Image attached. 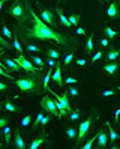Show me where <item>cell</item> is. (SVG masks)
Wrapping results in <instances>:
<instances>
[{"label":"cell","mask_w":120,"mask_h":149,"mask_svg":"<svg viewBox=\"0 0 120 149\" xmlns=\"http://www.w3.org/2000/svg\"><path fill=\"white\" fill-rule=\"evenodd\" d=\"M3 136H5V142H6V145H11V143H12V139H11V128L8 127V125L3 128Z\"/></svg>","instance_id":"cb8c5ba5"},{"label":"cell","mask_w":120,"mask_h":149,"mask_svg":"<svg viewBox=\"0 0 120 149\" xmlns=\"http://www.w3.org/2000/svg\"><path fill=\"white\" fill-rule=\"evenodd\" d=\"M15 60L20 63V66L24 69V71L32 72V74H35V72H36V68L33 66V63H30V62H29V59H26L23 54H18V57H17Z\"/></svg>","instance_id":"ba28073f"},{"label":"cell","mask_w":120,"mask_h":149,"mask_svg":"<svg viewBox=\"0 0 120 149\" xmlns=\"http://www.w3.org/2000/svg\"><path fill=\"white\" fill-rule=\"evenodd\" d=\"M51 78H53V71H51V69H48V72H47V75H45V78H44V83H42V86H44V87H42V91H44V92H47V91L50 89L48 83H50Z\"/></svg>","instance_id":"7402d4cb"},{"label":"cell","mask_w":120,"mask_h":149,"mask_svg":"<svg viewBox=\"0 0 120 149\" xmlns=\"http://www.w3.org/2000/svg\"><path fill=\"white\" fill-rule=\"evenodd\" d=\"M0 44H2V51H0V53H3L6 48H12V45H14V44H9V42H8L5 38H0Z\"/></svg>","instance_id":"4dcf8cb0"},{"label":"cell","mask_w":120,"mask_h":149,"mask_svg":"<svg viewBox=\"0 0 120 149\" xmlns=\"http://www.w3.org/2000/svg\"><path fill=\"white\" fill-rule=\"evenodd\" d=\"M41 18H42V21H45V23L50 24V26H54V24H56V23H54V15H53V12H51L50 9H42Z\"/></svg>","instance_id":"8fae6325"},{"label":"cell","mask_w":120,"mask_h":149,"mask_svg":"<svg viewBox=\"0 0 120 149\" xmlns=\"http://www.w3.org/2000/svg\"><path fill=\"white\" fill-rule=\"evenodd\" d=\"M114 93H116L114 91H105V92H104V93H102V95H104V96H113Z\"/></svg>","instance_id":"f6af8a7d"},{"label":"cell","mask_w":120,"mask_h":149,"mask_svg":"<svg viewBox=\"0 0 120 149\" xmlns=\"http://www.w3.org/2000/svg\"><path fill=\"white\" fill-rule=\"evenodd\" d=\"M3 63H5V66H8L11 69V71H20V69H23L21 66H20V63L17 62V60H14V59H3Z\"/></svg>","instance_id":"4fadbf2b"},{"label":"cell","mask_w":120,"mask_h":149,"mask_svg":"<svg viewBox=\"0 0 120 149\" xmlns=\"http://www.w3.org/2000/svg\"><path fill=\"white\" fill-rule=\"evenodd\" d=\"M44 118H45L44 111H39V113H38V116H36V119L33 120V124H32L33 130H36V128L39 127V125H42V120H44Z\"/></svg>","instance_id":"ffe728a7"},{"label":"cell","mask_w":120,"mask_h":149,"mask_svg":"<svg viewBox=\"0 0 120 149\" xmlns=\"http://www.w3.org/2000/svg\"><path fill=\"white\" fill-rule=\"evenodd\" d=\"M8 14L12 15L14 18L17 20V23L23 21L26 14H27V0H26V2H23V0H14V2H11V6H9V9H8Z\"/></svg>","instance_id":"3957f363"},{"label":"cell","mask_w":120,"mask_h":149,"mask_svg":"<svg viewBox=\"0 0 120 149\" xmlns=\"http://www.w3.org/2000/svg\"><path fill=\"white\" fill-rule=\"evenodd\" d=\"M119 91H120V87H119Z\"/></svg>","instance_id":"681fc988"},{"label":"cell","mask_w":120,"mask_h":149,"mask_svg":"<svg viewBox=\"0 0 120 149\" xmlns=\"http://www.w3.org/2000/svg\"><path fill=\"white\" fill-rule=\"evenodd\" d=\"M95 134H96V148H98V149H105L107 145H108L110 134L107 133L104 128H99Z\"/></svg>","instance_id":"52a82bcc"},{"label":"cell","mask_w":120,"mask_h":149,"mask_svg":"<svg viewBox=\"0 0 120 149\" xmlns=\"http://www.w3.org/2000/svg\"><path fill=\"white\" fill-rule=\"evenodd\" d=\"M80 20H81V17L78 15V14H72V15H69V23L72 24V26H78V23H80Z\"/></svg>","instance_id":"4316f807"},{"label":"cell","mask_w":120,"mask_h":149,"mask_svg":"<svg viewBox=\"0 0 120 149\" xmlns=\"http://www.w3.org/2000/svg\"><path fill=\"white\" fill-rule=\"evenodd\" d=\"M80 116H81L80 110H72V111L69 113V119H71L72 122H77V120L80 119Z\"/></svg>","instance_id":"f1b7e54d"},{"label":"cell","mask_w":120,"mask_h":149,"mask_svg":"<svg viewBox=\"0 0 120 149\" xmlns=\"http://www.w3.org/2000/svg\"><path fill=\"white\" fill-rule=\"evenodd\" d=\"M77 33H78V35H86V29H83V27H77Z\"/></svg>","instance_id":"bcb514c9"},{"label":"cell","mask_w":120,"mask_h":149,"mask_svg":"<svg viewBox=\"0 0 120 149\" xmlns=\"http://www.w3.org/2000/svg\"><path fill=\"white\" fill-rule=\"evenodd\" d=\"M26 50H27L29 53H39L41 51V48L36 47L35 44H27V45H26Z\"/></svg>","instance_id":"f546056e"},{"label":"cell","mask_w":120,"mask_h":149,"mask_svg":"<svg viewBox=\"0 0 120 149\" xmlns=\"http://www.w3.org/2000/svg\"><path fill=\"white\" fill-rule=\"evenodd\" d=\"M41 107L44 111H48L50 115H53V116H60V113H59V109H57V104L53 98H50V96H44V98L41 100Z\"/></svg>","instance_id":"8992f818"},{"label":"cell","mask_w":120,"mask_h":149,"mask_svg":"<svg viewBox=\"0 0 120 149\" xmlns=\"http://www.w3.org/2000/svg\"><path fill=\"white\" fill-rule=\"evenodd\" d=\"M45 140H47V136L45 134H42L41 137H38V139H35V140H33V142L30 143V146H29V149H38L42 143H44L45 142Z\"/></svg>","instance_id":"e0dca14e"},{"label":"cell","mask_w":120,"mask_h":149,"mask_svg":"<svg viewBox=\"0 0 120 149\" xmlns=\"http://www.w3.org/2000/svg\"><path fill=\"white\" fill-rule=\"evenodd\" d=\"M30 122H32V118H30V115L24 116V118L21 119V127H29V125H30Z\"/></svg>","instance_id":"e575fe53"},{"label":"cell","mask_w":120,"mask_h":149,"mask_svg":"<svg viewBox=\"0 0 120 149\" xmlns=\"http://www.w3.org/2000/svg\"><path fill=\"white\" fill-rule=\"evenodd\" d=\"M95 140H96V134H95V136H93L92 139H89V140H87V142H86V143H84V146H81L80 149H92V146H93V142H95Z\"/></svg>","instance_id":"1f68e13d"},{"label":"cell","mask_w":120,"mask_h":149,"mask_svg":"<svg viewBox=\"0 0 120 149\" xmlns=\"http://www.w3.org/2000/svg\"><path fill=\"white\" fill-rule=\"evenodd\" d=\"M110 149H120V146H117V145H114V143H113V145L110 146Z\"/></svg>","instance_id":"c3c4849f"},{"label":"cell","mask_w":120,"mask_h":149,"mask_svg":"<svg viewBox=\"0 0 120 149\" xmlns=\"http://www.w3.org/2000/svg\"><path fill=\"white\" fill-rule=\"evenodd\" d=\"M56 104H57V109H59V113H60V118H63L66 115H69V113L72 111L71 110V106H69V93H68V91H65L62 95H56Z\"/></svg>","instance_id":"5b68a950"},{"label":"cell","mask_w":120,"mask_h":149,"mask_svg":"<svg viewBox=\"0 0 120 149\" xmlns=\"http://www.w3.org/2000/svg\"><path fill=\"white\" fill-rule=\"evenodd\" d=\"M14 148L15 149H29L26 146V142L20 133V130H15V136H14Z\"/></svg>","instance_id":"9c48e42d"},{"label":"cell","mask_w":120,"mask_h":149,"mask_svg":"<svg viewBox=\"0 0 120 149\" xmlns=\"http://www.w3.org/2000/svg\"><path fill=\"white\" fill-rule=\"evenodd\" d=\"M15 36L18 39H24V41H30V39L54 41L59 45L69 48V50H74L77 45L74 38L68 36L65 33H60L54 30L53 27H48V24L45 21H42V18H39L35 14L30 3H27V14H26L24 20L18 21L15 26Z\"/></svg>","instance_id":"6da1fadb"},{"label":"cell","mask_w":120,"mask_h":149,"mask_svg":"<svg viewBox=\"0 0 120 149\" xmlns=\"http://www.w3.org/2000/svg\"><path fill=\"white\" fill-rule=\"evenodd\" d=\"M95 119H98V113H96V110L93 109L92 110V115L86 119V120H83L81 124H80V127H78V137H77V143H81L83 140L87 137V133H89V130H90V127L93 125V120Z\"/></svg>","instance_id":"277c9868"},{"label":"cell","mask_w":120,"mask_h":149,"mask_svg":"<svg viewBox=\"0 0 120 149\" xmlns=\"http://www.w3.org/2000/svg\"><path fill=\"white\" fill-rule=\"evenodd\" d=\"M2 30H3V35L6 38H9V39H12V32L9 30V27H8L6 24H3V27H2Z\"/></svg>","instance_id":"836d02e7"},{"label":"cell","mask_w":120,"mask_h":149,"mask_svg":"<svg viewBox=\"0 0 120 149\" xmlns=\"http://www.w3.org/2000/svg\"><path fill=\"white\" fill-rule=\"evenodd\" d=\"M119 8H120V2L119 0H116V2H113L110 6H108V9H107V15L110 17V18H116V17L120 15V11H119Z\"/></svg>","instance_id":"30bf717a"},{"label":"cell","mask_w":120,"mask_h":149,"mask_svg":"<svg viewBox=\"0 0 120 149\" xmlns=\"http://www.w3.org/2000/svg\"><path fill=\"white\" fill-rule=\"evenodd\" d=\"M86 53L87 54L93 53V33H90L87 41H86Z\"/></svg>","instance_id":"44dd1931"},{"label":"cell","mask_w":120,"mask_h":149,"mask_svg":"<svg viewBox=\"0 0 120 149\" xmlns=\"http://www.w3.org/2000/svg\"><path fill=\"white\" fill-rule=\"evenodd\" d=\"M72 60H74V51H72V53H68V54L65 56V62H63V66H69Z\"/></svg>","instance_id":"d6a6232c"},{"label":"cell","mask_w":120,"mask_h":149,"mask_svg":"<svg viewBox=\"0 0 120 149\" xmlns=\"http://www.w3.org/2000/svg\"><path fill=\"white\" fill-rule=\"evenodd\" d=\"M53 80L57 86H62L63 84V78H62V66L60 63H57L54 66V72H53Z\"/></svg>","instance_id":"7c38bea8"},{"label":"cell","mask_w":120,"mask_h":149,"mask_svg":"<svg viewBox=\"0 0 120 149\" xmlns=\"http://www.w3.org/2000/svg\"><path fill=\"white\" fill-rule=\"evenodd\" d=\"M107 125H108V134H110V142H111V145H113L116 140H119L120 139V136L116 133V131L113 130V127L110 125V122H107Z\"/></svg>","instance_id":"ac0fdd59"},{"label":"cell","mask_w":120,"mask_h":149,"mask_svg":"<svg viewBox=\"0 0 120 149\" xmlns=\"http://www.w3.org/2000/svg\"><path fill=\"white\" fill-rule=\"evenodd\" d=\"M3 109L6 111H9V113H18L20 111V109L17 107V106H14L9 100H3Z\"/></svg>","instance_id":"9a60e30c"},{"label":"cell","mask_w":120,"mask_h":149,"mask_svg":"<svg viewBox=\"0 0 120 149\" xmlns=\"http://www.w3.org/2000/svg\"><path fill=\"white\" fill-rule=\"evenodd\" d=\"M45 53H47V56H48V57L56 59V60L60 57V53H59L57 50H54V48H47V50H45Z\"/></svg>","instance_id":"484cf974"},{"label":"cell","mask_w":120,"mask_h":149,"mask_svg":"<svg viewBox=\"0 0 120 149\" xmlns=\"http://www.w3.org/2000/svg\"><path fill=\"white\" fill-rule=\"evenodd\" d=\"M32 62L33 63H35V65H38V66H42V65H44V62H42V59L39 57V56H32Z\"/></svg>","instance_id":"8d00e7d4"},{"label":"cell","mask_w":120,"mask_h":149,"mask_svg":"<svg viewBox=\"0 0 120 149\" xmlns=\"http://www.w3.org/2000/svg\"><path fill=\"white\" fill-rule=\"evenodd\" d=\"M119 68H120V63H117V62H107L105 65H104V69L110 74V75H114L117 71H119Z\"/></svg>","instance_id":"5bb4252c"},{"label":"cell","mask_w":120,"mask_h":149,"mask_svg":"<svg viewBox=\"0 0 120 149\" xmlns=\"http://www.w3.org/2000/svg\"><path fill=\"white\" fill-rule=\"evenodd\" d=\"M14 48H15V51H17V53H18V54H23V47H21V44H20V39L18 38H14Z\"/></svg>","instance_id":"83f0119b"},{"label":"cell","mask_w":120,"mask_h":149,"mask_svg":"<svg viewBox=\"0 0 120 149\" xmlns=\"http://www.w3.org/2000/svg\"><path fill=\"white\" fill-rule=\"evenodd\" d=\"M114 120L117 125H120V107L116 109V111H114Z\"/></svg>","instance_id":"74e56055"},{"label":"cell","mask_w":120,"mask_h":149,"mask_svg":"<svg viewBox=\"0 0 120 149\" xmlns=\"http://www.w3.org/2000/svg\"><path fill=\"white\" fill-rule=\"evenodd\" d=\"M60 2H62V0H60Z\"/></svg>","instance_id":"f907efd6"},{"label":"cell","mask_w":120,"mask_h":149,"mask_svg":"<svg viewBox=\"0 0 120 149\" xmlns=\"http://www.w3.org/2000/svg\"><path fill=\"white\" fill-rule=\"evenodd\" d=\"M68 84H75L77 83V78H74V77H66V80H65Z\"/></svg>","instance_id":"60d3db41"},{"label":"cell","mask_w":120,"mask_h":149,"mask_svg":"<svg viewBox=\"0 0 120 149\" xmlns=\"http://www.w3.org/2000/svg\"><path fill=\"white\" fill-rule=\"evenodd\" d=\"M104 33H105V38H108L110 41L111 39H114L116 38V30H113V29H111V27H108V26H107V27H104Z\"/></svg>","instance_id":"d4e9b609"},{"label":"cell","mask_w":120,"mask_h":149,"mask_svg":"<svg viewBox=\"0 0 120 149\" xmlns=\"http://www.w3.org/2000/svg\"><path fill=\"white\" fill-rule=\"evenodd\" d=\"M119 56H120V50H117V48H110V51L107 53V62H114Z\"/></svg>","instance_id":"2e32d148"},{"label":"cell","mask_w":120,"mask_h":149,"mask_svg":"<svg viewBox=\"0 0 120 149\" xmlns=\"http://www.w3.org/2000/svg\"><path fill=\"white\" fill-rule=\"evenodd\" d=\"M101 57H102V51H96V53H95V54H93V57H92V62H93V63H95V62H96V60H99Z\"/></svg>","instance_id":"f35d334b"},{"label":"cell","mask_w":120,"mask_h":149,"mask_svg":"<svg viewBox=\"0 0 120 149\" xmlns=\"http://www.w3.org/2000/svg\"><path fill=\"white\" fill-rule=\"evenodd\" d=\"M15 84L21 92H26V93H39L42 92V89H39V87H44L41 86V77L36 74L27 75L24 78H17Z\"/></svg>","instance_id":"7a4b0ae2"},{"label":"cell","mask_w":120,"mask_h":149,"mask_svg":"<svg viewBox=\"0 0 120 149\" xmlns=\"http://www.w3.org/2000/svg\"><path fill=\"white\" fill-rule=\"evenodd\" d=\"M57 14H59V17H60V21H62V24L65 26V27H71V23H69V18H66V15L63 14V11L60 9V8H57Z\"/></svg>","instance_id":"d6986e66"},{"label":"cell","mask_w":120,"mask_h":149,"mask_svg":"<svg viewBox=\"0 0 120 149\" xmlns=\"http://www.w3.org/2000/svg\"><path fill=\"white\" fill-rule=\"evenodd\" d=\"M66 134H68V139H71V140H74V139H77L78 137V130H77V127H69L66 130Z\"/></svg>","instance_id":"603a6c76"},{"label":"cell","mask_w":120,"mask_h":149,"mask_svg":"<svg viewBox=\"0 0 120 149\" xmlns=\"http://www.w3.org/2000/svg\"><path fill=\"white\" fill-rule=\"evenodd\" d=\"M6 124H8V118H2V119H0V128H5Z\"/></svg>","instance_id":"b9f144b4"},{"label":"cell","mask_w":120,"mask_h":149,"mask_svg":"<svg viewBox=\"0 0 120 149\" xmlns=\"http://www.w3.org/2000/svg\"><path fill=\"white\" fill-rule=\"evenodd\" d=\"M108 41H110L108 38H102V39H101V45H102V47H108Z\"/></svg>","instance_id":"7bdbcfd3"},{"label":"cell","mask_w":120,"mask_h":149,"mask_svg":"<svg viewBox=\"0 0 120 149\" xmlns=\"http://www.w3.org/2000/svg\"><path fill=\"white\" fill-rule=\"evenodd\" d=\"M86 63H87V62H86V59H78V60H77V65H80V66H84Z\"/></svg>","instance_id":"ee69618b"},{"label":"cell","mask_w":120,"mask_h":149,"mask_svg":"<svg viewBox=\"0 0 120 149\" xmlns=\"http://www.w3.org/2000/svg\"><path fill=\"white\" fill-rule=\"evenodd\" d=\"M0 91H2V92L6 91V84H5V83H0Z\"/></svg>","instance_id":"7dc6e473"},{"label":"cell","mask_w":120,"mask_h":149,"mask_svg":"<svg viewBox=\"0 0 120 149\" xmlns=\"http://www.w3.org/2000/svg\"><path fill=\"white\" fill-rule=\"evenodd\" d=\"M68 93H69V96H78V89L77 87H74V86H71V87H68Z\"/></svg>","instance_id":"d590c367"},{"label":"cell","mask_w":120,"mask_h":149,"mask_svg":"<svg viewBox=\"0 0 120 149\" xmlns=\"http://www.w3.org/2000/svg\"><path fill=\"white\" fill-rule=\"evenodd\" d=\"M47 63L51 66V68H53V66H56L59 62H56V59H51V57H48V60H47Z\"/></svg>","instance_id":"ab89813d"}]
</instances>
